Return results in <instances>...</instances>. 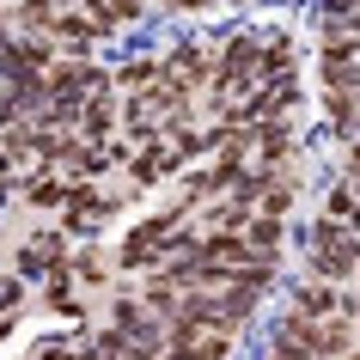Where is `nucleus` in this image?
<instances>
[{"label": "nucleus", "instance_id": "1", "mask_svg": "<svg viewBox=\"0 0 360 360\" xmlns=\"http://www.w3.org/2000/svg\"><path fill=\"white\" fill-rule=\"evenodd\" d=\"M177 232H184V208H165V214H147V220H134L122 250H116V263L129 269V275H153V269L171 263V245H177Z\"/></svg>", "mask_w": 360, "mask_h": 360}, {"label": "nucleus", "instance_id": "2", "mask_svg": "<svg viewBox=\"0 0 360 360\" xmlns=\"http://www.w3.org/2000/svg\"><path fill=\"white\" fill-rule=\"evenodd\" d=\"M214 43H195V37H184V43H171V56H165V79L171 86H184L190 98H208V86H214Z\"/></svg>", "mask_w": 360, "mask_h": 360}, {"label": "nucleus", "instance_id": "3", "mask_svg": "<svg viewBox=\"0 0 360 360\" xmlns=\"http://www.w3.org/2000/svg\"><path fill=\"white\" fill-rule=\"evenodd\" d=\"M74 263V250H68V232H37V238H25L13 250V275L19 281H49L61 269Z\"/></svg>", "mask_w": 360, "mask_h": 360}, {"label": "nucleus", "instance_id": "4", "mask_svg": "<svg viewBox=\"0 0 360 360\" xmlns=\"http://www.w3.org/2000/svg\"><path fill=\"white\" fill-rule=\"evenodd\" d=\"M110 323L134 342V348H165V342H171V323L159 318L153 305H141V300H116L110 305Z\"/></svg>", "mask_w": 360, "mask_h": 360}, {"label": "nucleus", "instance_id": "5", "mask_svg": "<svg viewBox=\"0 0 360 360\" xmlns=\"http://www.w3.org/2000/svg\"><path fill=\"white\" fill-rule=\"evenodd\" d=\"M293 305L311 311V318H348V287L318 281V275H300V281H293Z\"/></svg>", "mask_w": 360, "mask_h": 360}, {"label": "nucleus", "instance_id": "6", "mask_svg": "<svg viewBox=\"0 0 360 360\" xmlns=\"http://www.w3.org/2000/svg\"><path fill=\"white\" fill-rule=\"evenodd\" d=\"M116 134H122V104H116V98H92V104L79 110V141L110 147Z\"/></svg>", "mask_w": 360, "mask_h": 360}, {"label": "nucleus", "instance_id": "7", "mask_svg": "<svg viewBox=\"0 0 360 360\" xmlns=\"http://www.w3.org/2000/svg\"><path fill=\"white\" fill-rule=\"evenodd\" d=\"M287 79H300V49L287 31L263 37V86H287Z\"/></svg>", "mask_w": 360, "mask_h": 360}, {"label": "nucleus", "instance_id": "8", "mask_svg": "<svg viewBox=\"0 0 360 360\" xmlns=\"http://www.w3.org/2000/svg\"><path fill=\"white\" fill-rule=\"evenodd\" d=\"M19 190H25V202H31V208H68L74 177H61V171H31Z\"/></svg>", "mask_w": 360, "mask_h": 360}, {"label": "nucleus", "instance_id": "9", "mask_svg": "<svg viewBox=\"0 0 360 360\" xmlns=\"http://www.w3.org/2000/svg\"><path fill=\"white\" fill-rule=\"evenodd\" d=\"M323 214H330V220H342V226H354V232H360V184L336 177V184H330V195H323Z\"/></svg>", "mask_w": 360, "mask_h": 360}, {"label": "nucleus", "instance_id": "10", "mask_svg": "<svg viewBox=\"0 0 360 360\" xmlns=\"http://www.w3.org/2000/svg\"><path fill=\"white\" fill-rule=\"evenodd\" d=\"M116 269H122V263H110L104 250L86 245V250L74 257V281H79V287H110V281H116Z\"/></svg>", "mask_w": 360, "mask_h": 360}, {"label": "nucleus", "instance_id": "11", "mask_svg": "<svg viewBox=\"0 0 360 360\" xmlns=\"http://www.w3.org/2000/svg\"><path fill=\"white\" fill-rule=\"evenodd\" d=\"M245 238H250V245H257V250H263V257H281L287 220H281V214H257V220H250V226H245Z\"/></svg>", "mask_w": 360, "mask_h": 360}, {"label": "nucleus", "instance_id": "12", "mask_svg": "<svg viewBox=\"0 0 360 360\" xmlns=\"http://www.w3.org/2000/svg\"><path fill=\"white\" fill-rule=\"evenodd\" d=\"M293 195H300V190H293L287 177H275V184L263 190V202H257V214H281V220H287V214H293Z\"/></svg>", "mask_w": 360, "mask_h": 360}, {"label": "nucleus", "instance_id": "13", "mask_svg": "<svg viewBox=\"0 0 360 360\" xmlns=\"http://www.w3.org/2000/svg\"><path fill=\"white\" fill-rule=\"evenodd\" d=\"M269 360H318L311 348H300V342H281V336H269Z\"/></svg>", "mask_w": 360, "mask_h": 360}, {"label": "nucleus", "instance_id": "14", "mask_svg": "<svg viewBox=\"0 0 360 360\" xmlns=\"http://www.w3.org/2000/svg\"><path fill=\"white\" fill-rule=\"evenodd\" d=\"M342 177H348V184H360V141H348V147H342Z\"/></svg>", "mask_w": 360, "mask_h": 360}, {"label": "nucleus", "instance_id": "15", "mask_svg": "<svg viewBox=\"0 0 360 360\" xmlns=\"http://www.w3.org/2000/svg\"><path fill=\"white\" fill-rule=\"evenodd\" d=\"M147 6H159V13H202L214 0H147Z\"/></svg>", "mask_w": 360, "mask_h": 360}, {"label": "nucleus", "instance_id": "16", "mask_svg": "<svg viewBox=\"0 0 360 360\" xmlns=\"http://www.w3.org/2000/svg\"><path fill=\"white\" fill-rule=\"evenodd\" d=\"M0 19H6V0H0Z\"/></svg>", "mask_w": 360, "mask_h": 360}]
</instances>
